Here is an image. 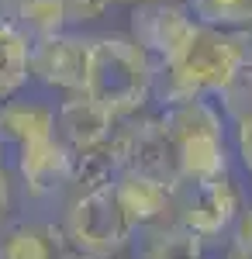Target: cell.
Masks as SVG:
<instances>
[{
    "label": "cell",
    "instance_id": "9a60e30c",
    "mask_svg": "<svg viewBox=\"0 0 252 259\" xmlns=\"http://www.w3.org/2000/svg\"><path fill=\"white\" fill-rule=\"evenodd\" d=\"M0 259H56L52 228L38 225H18L0 239Z\"/></svg>",
    "mask_w": 252,
    "mask_h": 259
},
{
    "label": "cell",
    "instance_id": "2e32d148",
    "mask_svg": "<svg viewBox=\"0 0 252 259\" xmlns=\"http://www.w3.org/2000/svg\"><path fill=\"white\" fill-rule=\"evenodd\" d=\"M221 118H228L232 124H238L242 118H252V56L245 52V59L235 66L232 80L221 87Z\"/></svg>",
    "mask_w": 252,
    "mask_h": 259
},
{
    "label": "cell",
    "instance_id": "ffe728a7",
    "mask_svg": "<svg viewBox=\"0 0 252 259\" xmlns=\"http://www.w3.org/2000/svg\"><path fill=\"white\" fill-rule=\"evenodd\" d=\"M7 204H11V183H7V169H4V159H0V218L7 214Z\"/></svg>",
    "mask_w": 252,
    "mask_h": 259
},
{
    "label": "cell",
    "instance_id": "9c48e42d",
    "mask_svg": "<svg viewBox=\"0 0 252 259\" xmlns=\"http://www.w3.org/2000/svg\"><path fill=\"white\" fill-rule=\"evenodd\" d=\"M111 187H114V197L124 211V218L132 221V228L155 225L173 204V187L170 183L145 177V173H135V169H121Z\"/></svg>",
    "mask_w": 252,
    "mask_h": 259
},
{
    "label": "cell",
    "instance_id": "5b68a950",
    "mask_svg": "<svg viewBox=\"0 0 252 259\" xmlns=\"http://www.w3.org/2000/svg\"><path fill=\"white\" fill-rule=\"evenodd\" d=\"M197 21L180 4H138L132 11V41L149 56L155 69L166 66L194 38Z\"/></svg>",
    "mask_w": 252,
    "mask_h": 259
},
{
    "label": "cell",
    "instance_id": "603a6c76",
    "mask_svg": "<svg viewBox=\"0 0 252 259\" xmlns=\"http://www.w3.org/2000/svg\"><path fill=\"white\" fill-rule=\"evenodd\" d=\"M0 159H4V139H0Z\"/></svg>",
    "mask_w": 252,
    "mask_h": 259
},
{
    "label": "cell",
    "instance_id": "8992f818",
    "mask_svg": "<svg viewBox=\"0 0 252 259\" xmlns=\"http://www.w3.org/2000/svg\"><path fill=\"white\" fill-rule=\"evenodd\" d=\"M87 59H90V41L79 35H69V31H59V35L31 41L28 76H35L38 83L62 90V94H83Z\"/></svg>",
    "mask_w": 252,
    "mask_h": 259
},
{
    "label": "cell",
    "instance_id": "cb8c5ba5",
    "mask_svg": "<svg viewBox=\"0 0 252 259\" xmlns=\"http://www.w3.org/2000/svg\"><path fill=\"white\" fill-rule=\"evenodd\" d=\"M197 259H200V256H197Z\"/></svg>",
    "mask_w": 252,
    "mask_h": 259
},
{
    "label": "cell",
    "instance_id": "e0dca14e",
    "mask_svg": "<svg viewBox=\"0 0 252 259\" xmlns=\"http://www.w3.org/2000/svg\"><path fill=\"white\" fill-rule=\"evenodd\" d=\"M62 7H66L69 21H97L111 7V0H62Z\"/></svg>",
    "mask_w": 252,
    "mask_h": 259
},
{
    "label": "cell",
    "instance_id": "277c9868",
    "mask_svg": "<svg viewBox=\"0 0 252 259\" xmlns=\"http://www.w3.org/2000/svg\"><path fill=\"white\" fill-rule=\"evenodd\" d=\"M173 200L180 207L183 228L197 239H214L225 228H232L238 214V190L228 180V173L211 180H176Z\"/></svg>",
    "mask_w": 252,
    "mask_h": 259
},
{
    "label": "cell",
    "instance_id": "d6986e66",
    "mask_svg": "<svg viewBox=\"0 0 252 259\" xmlns=\"http://www.w3.org/2000/svg\"><path fill=\"white\" fill-rule=\"evenodd\" d=\"M235 139H238V156H242V166L252 173V118H242L235 124Z\"/></svg>",
    "mask_w": 252,
    "mask_h": 259
},
{
    "label": "cell",
    "instance_id": "ac0fdd59",
    "mask_svg": "<svg viewBox=\"0 0 252 259\" xmlns=\"http://www.w3.org/2000/svg\"><path fill=\"white\" fill-rule=\"evenodd\" d=\"M232 225H235V245L252 259V207H249V211L238 207V214H235Z\"/></svg>",
    "mask_w": 252,
    "mask_h": 259
},
{
    "label": "cell",
    "instance_id": "ba28073f",
    "mask_svg": "<svg viewBox=\"0 0 252 259\" xmlns=\"http://www.w3.org/2000/svg\"><path fill=\"white\" fill-rule=\"evenodd\" d=\"M114 121L117 118L107 107H100L87 94H69V100H62L56 111V132L73 152H90L111 139Z\"/></svg>",
    "mask_w": 252,
    "mask_h": 259
},
{
    "label": "cell",
    "instance_id": "7c38bea8",
    "mask_svg": "<svg viewBox=\"0 0 252 259\" xmlns=\"http://www.w3.org/2000/svg\"><path fill=\"white\" fill-rule=\"evenodd\" d=\"M28 49L31 41L18 31L11 18H0V100H11L28 76Z\"/></svg>",
    "mask_w": 252,
    "mask_h": 259
},
{
    "label": "cell",
    "instance_id": "6da1fadb",
    "mask_svg": "<svg viewBox=\"0 0 252 259\" xmlns=\"http://www.w3.org/2000/svg\"><path fill=\"white\" fill-rule=\"evenodd\" d=\"M242 59H245V45L232 31L197 24L194 38L166 66L155 69L152 94H159L162 104L190 100V97H218Z\"/></svg>",
    "mask_w": 252,
    "mask_h": 259
},
{
    "label": "cell",
    "instance_id": "7402d4cb",
    "mask_svg": "<svg viewBox=\"0 0 252 259\" xmlns=\"http://www.w3.org/2000/svg\"><path fill=\"white\" fill-rule=\"evenodd\" d=\"M111 4H138V0H111Z\"/></svg>",
    "mask_w": 252,
    "mask_h": 259
},
{
    "label": "cell",
    "instance_id": "5bb4252c",
    "mask_svg": "<svg viewBox=\"0 0 252 259\" xmlns=\"http://www.w3.org/2000/svg\"><path fill=\"white\" fill-rule=\"evenodd\" d=\"M187 11L197 24L218 31H238L252 24V0H187Z\"/></svg>",
    "mask_w": 252,
    "mask_h": 259
},
{
    "label": "cell",
    "instance_id": "8fae6325",
    "mask_svg": "<svg viewBox=\"0 0 252 259\" xmlns=\"http://www.w3.org/2000/svg\"><path fill=\"white\" fill-rule=\"evenodd\" d=\"M176 180H211L228 169L225 162V135H194L173 145Z\"/></svg>",
    "mask_w": 252,
    "mask_h": 259
},
{
    "label": "cell",
    "instance_id": "3957f363",
    "mask_svg": "<svg viewBox=\"0 0 252 259\" xmlns=\"http://www.w3.org/2000/svg\"><path fill=\"white\" fill-rule=\"evenodd\" d=\"M132 221L124 218L121 204L114 197V187H90L69 211V239L76 242L87 256H107L117 252L132 239Z\"/></svg>",
    "mask_w": 252,
    "mask_h": 259
},
{
    "label": "cell",
    "instance_id": "44dd1931",
    "mask_svg": "<svg viewBox=\"0 0 252 259\" xmlns=\"http://www.w3.org/2000/svg\"><path fill=\"white\" fill-rule=\"evenodd\" d=\"M66 259H94V256H83V252H79V256H66Z\"/></svg>",
    "mask_w": 252,
    "mask_h": 259
},
{
    "label": "cell",
    "instance_id": "52a82bcc",
    "mask_svg": "<svg viewBox=\"0 0 252 259\" xmlns=\"http://www.w3.org/2000/svg\"><path fill=\"white\" fill-rule=\"evenodd\" d=\"M18 169L31 197H49L62 190L66 183H73V149L59 135L28 142V145H21Z\"/></svg>",
    "mask_w": 252,
    "mask_h": 259
},
{
    "label": "cell",
    "instance_id": "7a4b0ae2",
    "mask_svg": "<svg viewBox=\"0 0 252 259\" xmlns=\"http://www.w3.org/2000/svg\"><path fill=\"white\" fill-rule=\"evenodd\" d=\"M155 66L132 38L107 35L90 41V59H87V83L83 94L107 107L114 118L135 114L145 100L152 97Z\"/></svg>",
    "mask_w": 252,
    "mask_h": 259
},
{
    "label": "cell",
    "instance_id": "4fadbf2b",
    "mask_svg": "<svg viewBox=\"0 0 252 259\" xmlns=\"http://www.w3.org/2000/svg\"><path fill=\"white\" fill-rule=\"evenodd\" d=\"M11 21L18 24V31L28 41H38V38L66 31L69 14H66L62 0H14Z\"/></svg>",
    "mask_w": 252,
    "mask_h": 259
},
{
    "label": "cell",
    "instance_id": "30bf717a",
    "mask_svg": "<svg viewBox=\"0 0 252 259\" xmlns=\"http://www.w3.org/2000/svg\"><path fill=\"white\" fill-rule=\"evenodd\" d=\"M56 135V111L49 104L38 100H4L0 104V139L4 145L14 142V145H28V142H38Z\"/></svg>",
    "mask_w": 252,
    "mask_h": 259
}]
</instances>
